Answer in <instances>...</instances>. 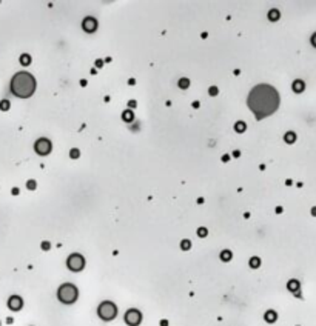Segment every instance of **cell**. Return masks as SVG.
Returning a JSON list of instances; mask_svg holds the SVG:
<instances>
[{
  "mask_svg": "<svg viewBox=\"0 0 316 326\" xmlns=\"http://www.w3.org/2000/svg\"><path fill=\"white\" fill-rule=\"evenodd\" d=\"M247 105L254 114L256 120H262L272 115L279 108V94L272 85H256L250 91Z\"/></svg>",
  "mask_w": 316,
  "mask_h": 326,
  "instance_id": "1",
  "label": "cell"
},
{
  "mask_svg": "<svg viewBox=\"0 0 316 326\" xmlns=\"http://www.w3.org/2000/svg\"><path fill=\"white\" fill-rule=\"evenodd\" d=\"M9 89H11V92L19 98H28V97H31L34 94V91H36V79H34L33 74L25 73V71L17 73L11 79Z\"/></svg>",
  "mask_w": 316,
  "mask_h": 326,
  "instance_id": "2",
  "label": "cell"
},
{
  "mask_svg": "<svg viewBox=\"0 0 316 326\" xmlns=\"http://www.w3.org/2000/svg\"><path fill=\"white\" fill-rule=\"evenodd\" d=\"M79 297V291L73 283H63L59 286L57 289V298L63 303V305H71L77 300Z\"/></svg>",
  "mask_w": 316,
  "mask_h": 326,
  "instance_id": "3",
  "label": "cell"
},
{
  "mask_svg": "<svg viewBox=\"0 0 316 326\" xmlns=\"http://www.w3.org/2000/svg\"><path fill=\"white\" fill-rule=\"evenodd\" d=\"M97 315L100 317L104 321H111V320H114V317L117 315V308H116V305H114L113 302H108V300L102 302L100 305H99V308H97Z\"/></svg>",
  "mask_w": 316,
  "mask_h": 326,
  "instance_id": "4",
  "label": "cell"
},
{
  "mask_svg": "<svg viewBox=\"0 0 316 326\" xmlns=\"http://www.w3.org/2000/svg\"><path fill=\"white\" fill-rule=\"evenodd\" d=\"M66 266L70 271H73V272H79V271H82L83 268H85V259H83V255H80V254H71L70 257L66 259Z\"/></svg>",
  "mask_w": 316,
  "mask_h": 326,
  "instance_id": "5",
  "label": "cell"
},
{
  "mask_svg": "<svg viewBox=\"0 0 316 326\" xmlns=\"http://www.w3.org/2000/svg\"><path fill=\"white\" fill-rule=\"evenodd\" d=\"M125 323L128 326H139L140 321H142V314H140L139 309H128L127 312H125Z\"/></svg>",
  "mask_w": 316,
  "mask_h": 326,
  "instance_id": "6",
  "label": "cell"
},
{
  "mask_svg": "<svg viewBox=\"0 0 316 326\" xmlns=\"http://www.w3.org/2000/svg\"><path fill=\"white\" fill-rule=\"evenodd\" d=\"M51 149H52L51 142H49L48 139H45V137L39 139L36 143H34V151H36L39 155H48L49 152H51Z\"/></svg>",
  "mask_w": 316,
  "mask_h": 326,
  "instance_id": "7",
  "label": "cell"
},
{
  "mask_svg": "<svg viewBox=\"0 0 316 326\" xmlns=\"http://www.w3.org/2000/svg\"><path fill=\"white\" fill-rule=\"evenodd\" d=\"M82 29L86 32H94L97 29V20L94 17H85L82 20Z\"/></svg>",
  "mask_w": 316,
  "mask_h": 326,
  "instance_id": "8",
  "label": "cell"
},
{
  "mask_svg": "<svg viewBox=\"0 0 316 326\" xmlns=\"http://www.w3.org/2000/svg\"><path fill=\"white\" fill-rule=\"evenodd\" d=\"M8 308L11 311H20L23 308V300H22V297H19V295H11L8 298Z\"/></svg>",
  "mask_w": 316,
  "mask_h": 326,
  "instance_id": "9",
  "label": "cell"
},
{
  "mask_svg": "<svg viewBox=\"0 0 316 326\" xmlns=\"http://www.w3.org/2000/svg\"><path fill=\"white\" fill-rule=\"evenodd\" d=\"M291 89L295 91L296 94H299V92H302V91L305 89V83H304L302 80H295L293 85H291Z\"/></svg>",
  "mask_w": 316,
  "mask_h": 326,
  "instance_id": "10",
  "label": "cell"
},
{
  "mask_svg": "<svg viewBox=\"0 0 316 326\" xmlns=\"http://www.w3.org/2000/svg\"><path fill=\"white\" fill-rule=\"evenodd\" d=\"M264 318H265V321H267V323H275L277 315H276L275 311H267V312L264 314Z\"/></svg>",
  "mask_w": 316,
  "mask_h": 326,
  "instance_id": "11",
  "label": "cell"
},
{
  "mask_svg": "<svg viewBox=\"0 0 316 326\" xmlns=\"http://www.w3.org/2000/svg\"><path fill=\"white\" fill-rule=\"evenodd\" d=\"M267 17H268V20H272V22H276V20H279V17H281V13L277 9H270L268 11V14H267Z\"/></svg>",
  "mask_w": 316,
  "mask_h": 326,
  "instance_id": "12",
  "label": "cell"
},
{
  "mask_svg": "<svg viewBox=\"0 0 316 326\" xmlns=\"http://www.w3.org/2000/svg\"><path fill=\"white\" fill-rule=\"evenodd\" d=\"M122 119H123V122L130 123V122L134 120V114H133L131 109H127V111H123V114H122Z\"/></svg>",
  "mask_w": 316,
  "mask_h": 326,
  "instance_id": "13",
  "label": "cell"
},
{
  "mask_svg": "<svg viewBox=\"0 0 316 326\" xmlns=\"http://www.w3.org/2000/svg\"><path fill=\"white\" fill-rule=\"evenodd\" d=\"M287 288H288V291H291V292H298L299 282H298V280H290V282L287 283Z\"/></svg>",
  "mask_w": 316,
  "mask_h": 326,
  "instance_id": "14",
  "label": "cell"
},
{
  "mask_svg": "<svg viewBox=\"0 0 316 326\" xmlns=\"http://www.w3.org/2000/svg\"><path fill=\"white\" fill-rule=\"evenodd\" d=\"M220 260L222 261H230L231 259H233V254H231V251H228V249H224L222 252H220Z\"/></svg>",
  "mask_w": 316,
  "mask_h": 326,
  "instance_id": "15",
  "label": "cell"
},
{
  "mask_svg": "<svg viewBox=\"0 0 316 326\" xmlns=\"http://www.w3.org/2000/svg\"><path fill=\"white\" fill-rule=\"evenodd\" d=\"M248 265H250V268H251V269L259 268V266H261V259H259V257H256V255H254V257H251L250 261H248Z\"/></svg>",
  "mask_w": 316,
  "mask_h": 326,
  "instance_id": "16",
  "label": "cell"
},
{
  "mask_svg": "<svg viewBox=\"0 0 316 326\" xmlns=\"http://www.w3.org/2000/svg\"><path fill=\"white\" fill-rule=\"evenodd\" d=\"M284 140L287 143H295L296 142V134L293 131H288V132H285V135H284Z\"/></svg>",
  "mask_w": 316,
  "mask_h": 326,
  "instance_id": "17",
  "label": "cell"
},
{
  "mask_svg": "<svg viewBox=\"0 0 316 326\" xmlns=\"http://www.w3.org/2000/svg\"><path fill=\"white\" fill-rule=\"evenodd\" d=\"M245 129H247V125L244 123V122H241V120H239V122H236V125H234V131H236V132L242 134V132L245 131Z\"/></svg>",
  "mask_w": 316,
  "mask_h": 326,
  "instance_id": "18",
  "label": "cell"
},
{
  "mask_svg": "<svg viewBox=\"0 0 316 326\" xmlns=\"http://www.w3.org/2000/svg\"><path fill=\"white\" fill-rule=\"evenodd\" d=\"M20 63H22L23 66L31 65V55H29V54H22V55H20Z\"/></svg>",
  "mask_w": 316,
  "mask_h": 326,
  "instance_id": "19",
  "label": "cell"
},
{
  "mask_svg": "<svg viewBox=\"0 0 316 326\" xmlns=\"http://www.w3.org/2000/svg\"><path fill=\"white\" fill-rule=\"evenodd\" d=\"M177 85H179V88H181V89H187L190 86V80H188V79H181V80L177 82Z\"/></svg>",
  "mask_w": 316,
  "mask_h": 326,
  "instance_id": "20",
  "label": "cell"
},
{
  "mask_svg": "<svg viewBox=\"0 0 316 326\" xmlns=\"http://www.w3.org/2000/svg\"><path fill=\"white\" fill-rule=\"evenodd\" d=\"M9 108H11L9 100H2L0 102V111H8Z\"/></svg>",
  "mask_w": 316,
  "mask_h": 326,
  "instance_id": "21",
  "label": "cell"
},
{
  "mask_svg": "<svg viewBox=\"0 0 316 326\" xmlns=\"http://www.w3.org/2000/svg\"><path fill=\"white\" fill-rule=\"evenodd\" d=\"M190 248H191V242H190V240H187V238H185V240L181 242V249H184V251H188Z\"/></svg>",
  "mask_w": 316,
  "mask_h": 326,
  "instance_id": "22",
  "label": "cell"
},
{
  "mask_svg": "<svg viewBox=\"0 0 316 326\" xmlns=\"http://www.w3.org/2000/svg\"><path fill=\"white\" fill-rule=\"evenodd\" d=\"M26 188H28L29 189V191H34V189H36L37 188V181L36 180H28V181H26Z\"/></svg>",
  "mask_w": 316,
  "mask_h": 326,
  "instance_id": "23",
  "label": "cell"
},
{
  "mask_svg": "<svg viewBox=\"0 0 316 326\" xmlns=\"http://www.w3.org/2000/svg\"><path fill=\"white\" fill-rule=\"evenodd\" d=\"M79 155H80V151H79L77 148H73V149L70 151V157L71 158H79Z\"/></svg>",
  "mask_w": 316,
  "mask_h": 326,
  "instance_id": "24",
  "label": "cell"
},
{
  "mask_svg": "<svg viewBox=\"0 0 316 326\" xmlns=\"http://www.w3.org/2000/svg\"><path fill=\"white\" fill-rule=\"evenodd\" d=\"M207 234H208V229L207 228H204V226H202V228H199V229H197V236H199V237H207Z\"/></svg>",
  "mask_w": 316,
  "mask_h": 326,
  "instance_id": "25",
  "label": "cell"
},
{
  "mask_svg": "<svg viewBox=\"0 0 316 326\" xmlns=\"http://www.w3.org/2000/svg\"><path fill=\"white\" fill-rule=\"evenodd\" d=\"M218 92H219V89L216 88V86H211L210 89H208V94H210L211 97H214V96H218Z\"/></svg>",
  "mask_w": 316,
  "mask_h": 326,
  "instance_id": "26",
  "label": "cell"
},
{
  "mask_svg": "<svg viewBox=\"0 0 316 326\" xmlns=\"http://www.w3.org/2000/svg\"><path fill=\"white\" fill-rule=\"evenodd\" d=\"M49 248H51V243H49V242H42V249H43V251H48Z\"/></svg>",
  "mask_w": 316,
  "mask_h": 326,
  "instance_id": "27",
  "label": "cell"
},
{
  "mask_svg": "<svg viewBox=\"0 0 316 326\" xmlns=\"http://www.w3.org/2000/svg\"><path fill=\"white\" fill-rule=\"evenodd\" d=\"M310 42H311V45H313V46L316 48V32L313 34V36H311V39H310Z\"/></svg>",
  "mask_w": 316,
  "mask_h": 326,
  "instance_id": "28",
  "label": "cell"
},
{
  "mask_svg": "<svg viewBox=\"0 0 316 326\" xmlns=\"http://www.w3.org/2000/svg\"><path fill=\"white\" fill-rule=\"evenodd\" d=\"M136 105H137V103H136L134 100H130V102H128V108H136Z\"/></svg>",
  "mask_w": 316,
  "mask_h": 326,
  "instance_id": "29",
  "label": "cell"
},
{
  "mask_svg": "<svg viewBox=\"0 0 316 326\" xmlns=\"http://www.w3.org/2000/svg\"><path fill=\"white\" fill-rule=\"evenodd\" d=\"M104 66V62L102 60H96V68H102Z\"/></svg>",
  "mask_w": 316,
  "mask_h": 326,
  "instance_id": "30",
  "label": "cell"
},
{
  "mask_svg": "<svg viewBox=\"0 0 316 326\" xmlns=\"http://www.w3.org/2000/svg\"><path fill=\"white\" fill-rule=\"evenodd\" d=\"M228 160H230V155H228V154H225V155H224V157H222V162H228Z\"/></svg>",
  "mask_w": 316,
  "mask_h": 326,
  "instance_id": "31",
  "label": "cell"
},
{
  "mask_svg": "<svg viewBox=\"0 0 316 326\" xmlns=\"http://www.w3.org/2000/svg\"><path fill=\"white\" fill-rule=\"evenodd\" d=\"M19 194V188H13V195H17Z\"/></svg>",
  "mask_w": 316,
  "mask_h": 326,
  "instance_id": "32",
  "label": "cell"
},
{
  "mask_svg": "<svg viewBox=\"0 0 316 326\" xmlns=\"http://www.w3.org/2000/svg\"><path fill=\"white\" fill-rule=\"evenodd\" d=\"M134 83H136V80H134V79H130V80H128V85H134Z\"/></svg>",
  "mask_w": 316,
  "mask_h": 326,
  "instance_id": "33",
  "label": "cell"
},
{
  "mask_svg": "<svg viewBox=\"0 0 316 326\" xmlns=\"http://www.w3.org/2000/svg\"><path fill=\"white\" fill-rule=\"evenodd\" d=\"M161 326H168V321H167V320H162V321H161Z\"/></svg>",
  "mask_w": 316,
  "mask_h": 326,
  "instance_id": "34",
  "label": "cell"
},
{
  "mask_svg": "<svg viewBox=\"0 0 316 326\" xmlns=\"http://www.w3.org/2000/svg\"><path fill=\"white\" fill-rule=\"evenodd\" d=\"M239 155H241V152H239V151H234V152H233V157H239Z\"/></svg>",
  "mask_w": 316,
  "mask_h": 326,
  "instance_id": "35",
  "label": "cell"
},
{
  "mask_svg": "<svg viewBox=\"0 0 316 326\" xmlns=\"http://www.w3.org/2000/svg\"><path fill=\"white\" fill-rule=\"evenodd\" d=\"M311 215H315V217H316V206L311 208Z\"/></svg>",
  "mask_w": 316,
  "mask_h": 326,
  "instance_id": "36",
  "label": "cell"
},
{
  "mask_svg": "<svg viewBox=\"0 0 316 326\" xmlns=\"http://www.w3.org/2000/svg\"><path fill=\"white\" fill-rule=\"evenodd\" d=\"M276 212H277V214H279V212H282V208H281V206H277V208H276Z\"/></svg>",
  "mask_w": 316,
  "mask_h": 326,
  "instance_id": "37",
  "label": "cell"
},
{
  "mask_svg": "<svg viewBox=\"0 0 316 326\" xmlns=\"http://www.w3.org/2000/svg\"><path fill=\"white\" fill-rule=\"evenodd\" d=\"M80 85L82 86H86V80H80Z\"/></svg>",
  "mask_w": 316,
  "mask_h": 326,
  "instance_id": "38",
  "label": "cell"
}]
</instances>
